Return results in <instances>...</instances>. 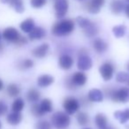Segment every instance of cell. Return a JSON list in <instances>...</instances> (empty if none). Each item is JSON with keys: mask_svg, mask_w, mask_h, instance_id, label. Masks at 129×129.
Instances as JSON below:
<instances>
[{"mask_svg": "<svg viewBox=\"0 0 129 129\" xmlns=\"http://www.w3.org/2000/svg\"><path fill=\"white\" fill-rule=\"evenodd\" d=\"M34 67V61L29 58H26L24 60H21L18 64V68L20 70H27V69L32 68Z\"/></svg>", "mask_w": 129, "mask_h": 129, "instance_id": "cell-30", "label": "cell"}, {"mask_svg": "<svg viewBox=\"0 0 129 129\" xmlns=\"http://www.w3.org/2000/svg\"><path fill=\"white\" fill-rule=\"evenodd\" d=\"M76 119L81 125H87L89 123V116L85 111H80L76 116Z\"/></svg>", "mask_w": 129, "mask_h": 129, "instance_id": "cell-28", "label": "cell"}, {"mask_svg": "<svg viewBox=\"0 0 129 129\" xmlns=\"http://www.w3.org/2000/svg\"><path fill=\"white\" fill-rule=\"evenodd\" d=\"M47 0H30V5L33 8L39 9L46 5Z\"/></svg>", "mask_w": 129, "mask_h": 129, "instance_id": "cell-35", "label": "cell"}, {"mask_svg": "<svg viewBox=\"0 0 129 129\" xmlns=\"http://www.w3.org/2000/svg\"><path fill=\"white\" fill-rule=\"evenodd\" d=\"M40 98H41V94H40V92L37 89H36V88H30L27 91V99L28 102L35 104V103L38 102L40 100Z\"/></svg>", "mask_w": 129, "mask_h": 129, "instance_id": "cell-22", "label": "cell"}, {"mask_svg": "<svg viewBox=\"0 0 129 129\" xmlns=\"http://www.w3.org/2000/svg\"><path fill=\"white\" fill-rule=\"evenodd\" d=\"M4 50V44L0 43V52H2Z\"/></svg>", "mask_w": 129, "mask_h": 129, "instance_id": "cell-40", "label": "cell"}, {"mask_svg": "<svg viewBox=\"0 0 129 129\" xmlns=\"http://www.w3.org/2000/svg\"><path fill=\"white\" fill-rule=\"evenodd\" d=\"M88 78L83 72H76L70 77H67L64 84L68 89H74L77 87H82L86 84Z\"/></svg>", "mask_w": 129, "mask_h": 129, "instance_id": "cell-3", "label": "cell"}, {"mask_svg": "<svg viewBox=\"0 0 129 129\" xmlns=\"http://www.w3.org/2000/svg\"><path fill=\"white\" fill-rule=\"evenodd\" d=\"M22 120V115L20 112H13L9 113L6 117V121L12 125H17L21 122Z\"/></svg>", "mask_w": 129, "mask_h": 129, "instance_id": "cell-17", "label": "cell"}, {"mask_svg": "<svg viewBox=\"0 0 129 129\" xmlns=\"http://www.w3.org/2000/svg\"><path fill=\"white\" fill-rule=\"evenodd\" d=\"M4 88V82H3V81L1 79H0V91Z\"/></svg>", "mask_w": 129, "mask_h": 129, "instance_id": "cell-39", "label": "cell"}, {"mask_svg": "<svg viewBox=\"0 0 129 129\" xmlns=\"http://www.w3.org/2000/svg\"><path fill=\"white\" fill-rule=\"evenodd\" d=\"M92 59L87 53V50L85 49H81L80 50L79 57L77 61V67L81 72L83 71H88L92 67Z\"/></svg>", "mask_w": 129, "mask_h": 129, "instance_id": "cell-5", "label": "cell"}, {"mask_svg": "<svg viewBox=\"0 0 129 129\" xmlns=\"http://www.w3.org/2000/svg\"><path fill=\"white\" fill-rule=\"evenodd\" d=\"M106 129H116V128H115V127H113V126H111V125H109V126L106 127Z\"/></svg>", "mask_w": 129, "mask_h": 129, "instance_id": "cell-42", "label": "cell"}, {"mask_svg": "<svg viewBox=\"0 0 129 129\" xmlns=\"http://www.w3.org/2000/svg\"><path fill=\"white\" fill-rule=\"evenodd\" d=\"M39 106L41 108L42 111L43 113H50L53 110V106H52V102L49 98H44L41 101L39 104Z\"/></svg>", "mask_w": 129, "mask_h": 129, "instance_id": "cell-23", "label": "cell"}, {"mask_svg": "<svg viewBox=\"0 0 129 129\" xmlns=\"http://www.w3.org/2000/svg\"><path fill=\"white\" fill-rule=\"evenodd\" d=\"M69 3L67 0H56L54 4L56 17L58 19H62L66 16L68 12Z\"/></svg>", "mask_w": 129, "mask_h": 129, "instance_id": "cell-8", "label": "cell"}, {"mask_svg": "<svg viewBox=\"0 0 129 129\" xmlns=\"http://www.w3.org/2000/svg\"><path fill=\"white\" fill-rule=\"evenodd\" d=\"M93 48L97 53H104L107 50L108 44L104 40L101 39V38H96L93 41L92 43Z\"/></svg>", "mask_w": 129, "mask_h": 129, "instance_id": "cell-15", "label": "cell"}, {"mask_svg": "<svg viewBox=\"0 0 129 129\" xmlns=\"http://www.w3.org/2000/svg\"><path fill=\"white\" fill-rule=\"evenodd\" d=\"M2 36L6 41L9 42V43H16V42L20 39L21 35L20 34V32L15 27H6V29H4Z\"/></svg>", "mask_w": 129, "mask_h": 129, "instance_id": "cell-9", "label": "cell"}, {"mask_svg": "<svg viewBox=\"0 0 129 129\" xmlns=\"http://www.w3.org/2000/svg\"><path fill=\"white\" fill-rule=\"evenodd\" d=\"M58 66L63 70H69L74 66V58L68 54H62L58 58Z\"/></svg>", "mask_w": 129, "mask_h": 129, "instance_id": "cell-11", "label": "cell"}, {"mask_svg": "<svg viewBox=\"0 0 129 129\" xmlns=\"http://www.w3.org/2000/svg\"><path fill=\"white\" fill-rule=\"evenodd\" d=\"M105 94L108 97L115 103H127L129 102V88L123 87L118 89H112L107 88H104Z\"/></svg>", "mask_w": 129, "mask_h": 129, "instance_id": "cell-2", "label": "cell"}, {"mask_svg": "<svg viewBox=\"0 0 129 129\" xmlns=\"http://www.w3.org/2000/svg\"><path fill=\"white\" fill-rule=\"evenodd\" d=\"M54 82V77L49 74H43L37 79V85L40 88H47Z\"/></svg>", "mask_w": 129, "mask_h": 129, "instance_id": "cell-16", "label": "cell"}, {"mask_svg": "<svg viewBox=\"0 0 129 129\" xmlns=\"http://www.w3.org/2000/svg\"><path fill=\"white\" fill-rule=\"evenodd\" d=\"M95 123L99 129H106L108 126V119L103 113H97L95 117Z\"/></svg>", "mask_w": 129, "mask_h": 129, "instance_id": "cell-18", "label": "cell"}, {"mask_svg": "<svg viewBox=\"0 0 129 129\" xmlns=\"http://www.w3.org/2000/svg\"><path fill=\"white\" fill-rule=\"evenodd\" d=\"M1 37H2V36H1V34H0V40H1Z\"/></svg>", "mask_w": 129, "mask_h": 129, "instance_id": "cell-45", "label": "cell"}, {"mask_svg": "<svg viewBox=\"0 0 129 129\" xmlns=\"http://www.w3.org/2000/svg\"><path fill=\"white\" fill-rule=\"evenodd\" d=\"M35 27H36V26H35V21H34V20L31 18L26 19L25 20H23V21L20 24V29H21V31H23L24 33H30Z\"/></svg>", "mask_w": 129, "mask_h": 129, "instance_id": "cell-19", "label": "cell"}, {"mask_svg": "<svg viewBox=\"0 0 129 129\" xmlns=\"http://www.w3.org/2000/svg\"><path fill=\"white\" fill-rule=\"evenodd\" d=\"M2 128V123H1V121H0V129Z\"/></svg>", "mask_w": 129, "mask_h": 129, "instance_id": "cell-43", "label": "cell"}, {"mask_svg": "<svg viewBox=\"0 0 129 129\" xmlns=\"http://www.w3.org/2000/svg\"><path fill=\"white\" fill-rule=\"evenodd\" d=\"M8 111V107L3 101H0V117L4 116Z\"/></svg>", "mask_w": 129, "mask_h": 129, "instance_id": "cell-36", "label": "cell"}, {"mask_svg": "<svg viewBox=\"0 0 129 129\" xmlns=\"http://www.w3.org/2000/svg\"><path fill=\"white\" fill-rule=\"evenodd\" d=\"M127 83H128V85H129V80H128V81H127Z\"/></svg>", "mask_w": 129, "mask_h": 129, "instance_id": "cell-46", "label": "cell"}, {"mask_svg": "<svg viewBox=\"0 0 129 129\" xmlns=\"http://www.w3.org/2000/svg\"><path fill=\"white\" fill-rule=\"evenodd\" d=\"M125 9V5L121 0H113L111 3V10L115 14H119Z\"/></svg>", "mask_w": 129, "mask_h": 129, "instance_id": "cell-21", "label": "cell"}, {"mask_svg": "<svg viewBox=\"0 0 129 129\" xmlns=\"http://www.w3.org/2000/svg\"><path fill=\"white\" fill-rule=\"evenodd\" d=\"M112 32L114 34V36L118 38L123 37L126 33V27L125 25H118L115 26L112 28Z\"/></svg>", "mask_w": 129, "mask_h": 129, "instance_id": "cell-29", "label": "cell"}, {"mask_svg": "<svg viewBox=\"0 0 129 129\" xmlns=\"http://www.w3.org/2000/svg\"><path fill=\"white\" fill-rule=\"evenodd\" d=\"M76 22H77V24L79 25V27H81L82 29L86 28L87 27H88V26L92 23L91 20H89L88 19L84 18V17H81V16H79L76 18Z\"/></svg>", "mask_w": 129, "mask_h": 129, "instance_id": "cell-31", "label": "cell"}, {"mask_svg": "<svg viewBox=\"0 0 129 129\" xmlns=\"http://www.w3.org/2000/svg\"><path fill=\"white\" fill-rule=\"evenodd\" d=\"M46 36V31L42 27H35L30 33H28V38L31 41L41 40Z\"/></svg>", "mask_w": 129, "mask_h": 129, "instance_id": "cell-13", "label": "cell"}, {"mask_svg": "<svg viewBox=\"0 0 129 129\" xmlns=\"http://www.w3.org/2000/svg\"><path fill=\"white\" fill-rule=\"evenodd\" d=\"M88 99L90 102L100 103L104 99V93L100 89L93 88V89L89 90V92L88 93Z\"/></svg>", "mask_w": 129, "mask_h": 129, "instance_id": "cell-14", "label": "cell"}, {"mask_svg": "<svg viewBox=\"0 0 129 129\" xmlns=\"http://www.w3.org/2000/svg\"><path fill=\"white\" fill-rule=\"evenodd\" d=\"M27 43V39L25 37V36H20V39L18 40V41L16 42V43L15 44L18 45V46H22V45H25Z\"/></svg>", "mask_w": 129, "mask_h": 129, "instance_id": "cell-37", "label": "cell"}, {"mask_svg": "<svg viewBox=\"0 0 129 129\" xmlns=\"http://www.w3.org/2000/svg\"><path fill=\"white\" fill-rule=\"evenodd\" d=\"M114 70V66L112 64V63L110 61H106L104 64H101L100 68H99V73H100L104 81H109L112 79Z\"/></svg>", "mask_w": 129, "mask_h": 129, "instance_id": "cell-7", "label": "cell"}, {"mask_svg": "<svg viewBox=\"0 0 129 129\" xmlns=\"http://www.w3.org/2000/svg\"><path fill=\"white\" fill-rule=\"evenodd\" d=\"M2 3H4V4H6V3H9V0H0Z\"/></svg>", "mask_w": 129, "mask_h": 129, "instance_id": "cell-41", "label": "cell"}, {"mask_svg": "<svg viewBox=\"0 0 129 129\" xmlns=\"http://www.w3.org/2000/svg\"><path fill=\"white\" fill-rule=\"evenodd\" d=\"M79 1H83V0H79Z\"/></svg>", "mask_w": 129, "mask_h": 129, "instance_id": "cell-48", "label": "cell"}, {"mask_svg": "<svg viewBox=\"0 0 129 129\" xmlns=\"http://www.w3.org/2000/svg\"><path fill=\"white\" fill-rule=\"evenodd\" d=\"M105 0H89L84 5L85 9L92 14H96L100 12L101 8L104 6Z\"/></svg>", "mask_w": 129, "mask_h": 129, "instance_id": "cell-10", "label": "cell"}, {"mask_svg": "<svg viewBox=\"0 0 129 129\" xmlns=\"http://www.w3.org/2000/svg\"><path fill=\"white\" fill-rule=\"evenodd\" d=\"M116 80L119 83H125L127 82L129 80V74L125 72H120L118 73V74L116 75Z\"/></svg>", "mask_w": 129, "mask_h": 129, "instance_id": "cell-33", "label": "cell"}, {"mask_svg": "<svg viewBox=\"0 0 129 129\" xmlns=\"http://www.w3.org/2000/svg\"><path fill=\"white\" fill-rule=\"evenodd\" d=\"M63 108L68 115H73L79 111L80 102L75 97L68 96L64 98V102H63Z\"/></svg>", "mask_w": 129, "mask_h": 129, "instance_id": "cell-6", "label": "cell"}, {"mask_svg": "<svg viewBox=\"0 0 129 129\" xmlns=\"http://www.w3.org/2000/svg\"><path fill=\"white\" fill-rule=\"evenodd\" d=\"M49 50H50V45L48 43H43V44L36 47L32 50V55L37 58H43L48 54Z\"/></svg>", "mask_w": 129, "mask_h": 129, "instance_id": "cell-12", "label": "cell"}, {"mask_svg": "<svg viewBox=\"0 0 129 129\" xmlns=\"http://www.w3.org/2000/svg\"><path fill=\"white\" fill-rule=\"evenodd\" d=\"M36 129H51V124L47 120H40L36 123Z\"/></svg>", "mask_w": 129, "mask_h": 129, "instance_id": "cell-34", "label": "cell"}, {"mask_svg": "<svg viewBox=\"0 0 129 129\" xmlns=\"http://www.w3.org/2000/svg\"><path fill=\"white\" fill-rule=\"evenodd\" d=\"M9 4L18 13H22L25 10L23 0H9Z\"/></svg>", "mask_w": 129, "mask_h": 129, "instance_id": "cell-24", "label": "cell"}, {"mask_svg": "<svg viewBox=\"0 0 129 129\" xmlns=\"http://www.w3.org/2000/svg\"><path fill=\"white\" fill-rule=\"evenodd\" d=\"M25 107V102L22 98L18 97L13 101V104H12V111H15V112H21L22 110Z\"/></svg>", "mask_w": 129, "mask_h": 129, "instance_id": "cell-26", "label": "cell"}, {"mask_svg": "<svg viewBox=\"0 0 129 129\" xmlns=\"http://www.w3.org/2000/svg\"><path fill=\"white\" fill-rule=\"evenodd\" d=\"M83 33L88 37H94V36L98 34V27H97V26L95 23L92 22L88 27H87L86 28L83 29Z\"/></svg>", "mask_w": 129, "mask_h": 129, "instance_id": "cell-25", "label": "cell"}, {"mask_svg": "<svg viewBox=\"0 0 129 129\" xmlns=\"http://www.w3.org/2000/svg\"><path fill=\"white\" fill-rule=\"evenodd\" d=\"M124 10H125V15H126V17L129 18V4L125 6V9Z\"/></svg>", "mask_w": 129, "mask_h": 129, "instance_id": "cell-38", "label": "cell"}, {"mask_svg": "<svg viewBox=\"0 0 129 129\" xmlns=\"http://www.w3.org/2000/svg\"><path fill=\"white\" fill-rule=\"evenodd\" d=\"M7 94L11 97H17L20 93V88L15 83H11L7 86L6 88Z\"/></svg>", "mask_w": 129, "mask_h": 129, "instance_id": "cell-27", "label": "cell"}, {"mask_svg": "<svg viewBox=\"0 0 129 129\" xmlns=\"http://www.w3.org/2000/svg\"><path fill=\"white\" fill-rule=\"evenodd\" d=\"M30 111H31V113H32L35 117H36V118H41V117H43V115H44V113L42 111L39 104H36V103H35V104L31 106Z\"/></svg>", "mask_w": 129, "mask_h": 129, "instance_id": "cell-32", "label": "cell"}, {"mask_svg": "<svg viewBox=\"0 0 129 129\" xmlns=\"http://www.w3.org/2000/svg\"><path fill=\"white\" fill-rule=\"evenodd\" d=\"M126 1H127V2H129V0H126Z\"/></svg>", "mask_w": 129, "mask_h": 129, "instance_id": "cell-49", "label": "cell"}, {"mask_svg": "<svg viewBox=\"0 0 129 129\" xmlns=\"http://www.w3.org/2000/svg\"><path fill=\"white\" fill-rule=\"evenodd\" d=\"M84 129H91V128H84Z\"/></svg>", "mask_w": 129, "mask_h": 129, "instance_id": "cell-47", "label": "cell"}, {"mask_svg": "<svg viewBox=\"0 0 129 129\" xmlns=\"http://www.w3.org/2000/svg\"><path fill=\"white\" fill-rule=\"evenodd\" d=\"M70 123V117L64 111H57L51 117V124L56 129H67Z\"/></svg>", "mask_w": 129, "mask_h": 129, "instance_id": "cell-4", "label": "cell"}, {"mask_svg": "<svg viewBox=\"0 0 129 129\" xmlns=\"http://www.w3.org/2000/svg\"><path fill=\"white\" fill-rule=\"evenodd\" d=\"M75 24L73 20L67 19V20H61L56 22L51 28V33L55 36H69L74 30Z\"/></svg>", "mask_w": 129, "mask_h": 129, "instance_id": "cell-1", "label": "cell"}, {"mask_svg": "<svg viewBox=\"0 0 129 129\" xmlns=\"http://www.w3.org/2000/svg\"><path fill=\"white\" fill-rule=\"evenodd\" d=\"M126 68H127V70H128V71H129V64H127V67H126Z\"/></svg>", "mask_w": 129, "mask_h": 129, "instance_id": "cell-44", "label": "cell"}, {"mask_svg": "<svg viewBox=\"0 0 129 129\" xmlns=\"http://www.w3.org/2000/svg\"><path fill=\"white\" fill-rule=\"evenodd\" d=\"M115 118L118 120L121 124L126 123L129 120V109H125V111H117L114 112Z\"/></svg>", "mask_w": 129, "mask_h": 129, "instance_id": "cell-20", "label": "cell"}]
</instances>
